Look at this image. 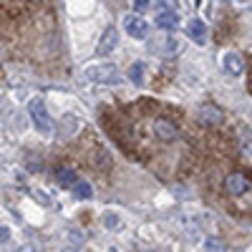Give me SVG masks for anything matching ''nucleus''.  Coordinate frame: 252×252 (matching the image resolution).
<instances>
[{
    "mask_svg": "<svg viewBox=\"0 0 252 252\" xmlns=\"http://www.w3.org/2000/svg\"><path fill=\"white\" fill-rule=\"evenodd\" d=\"M28 111H31V119H33V124L38 126L40 134H51V131H53V121H51V116H48V111H46V103L40 101V98H33V101L28 103Z\"/></svg>",
    "mask_w": 252,
    "mask_h": 252,
    "instance_id": "1",
    "label": "nucleus"
},
{
    "mask_svg": "<svg viewBox=\"0 0 252 252\" xmlns=\"http://www.w3.org/2000/svg\"><path fill=\"white\" fill-rule=\"evenodd\" d=\"M124 28L131 38H146L149 35V26H146V20L139 18V15H126L124 18Z\"/></svg>",
    "mask_w": 252,
    "mask_h": 252,
    "instance_id": "2",
    "label": "nucleus"
},
{
    "mask_svg": "<svg viewBox=\"0 0 252 252\" xmlns=\"http://www.w3.org/2000/svg\"><path fill=\"white\" fill-rule=\"evenodd\" d=\"M224 189H227V194L240 197V194H245L247 189H250V179L245 174H229L224 179Z\"/></svg>",
    "mask_w": 252,
    "mask_h": 252,
    "instance_id": "3",
    "label": "nucleus"
},
{
    "mask_svg": "<svg viewBox=\"0 0 252 252\" xmlns=\"http://www.w3.org/2000/svg\"><path fill=\"white\" fill-rule=\"evenodd\" d=\"M86 78L96 81V83H109L116 78V66H111V63H106V66H94L86 71Z\"/></svg>",
    "mask_w": 252,
    "mask_h": 252,
    "instance_id": "4",
    "label": "nucleus"
},
{
    "mask_svg": "<svg viewBox=\"0 0 252 252\" xmlns=\"http://www.w3.org/2000/svg\"><path fill=\"white\" fill-rule=\"evenodd\" d=\"M184 33H187V38H192L194 43H207V26L202 23V20H189V23L184 26Z\"/></svg>",
    "mask_w": 252,
    "mask_h": 252,
    "instance_id": "5",
    "label": "nucleus"
},
{
    "mask_svg": "<svg viewBox=\"0 0 252 252\" xmlns=\"http://www.w3.org/2000/svg\"><path fill=\"white\" fill-rule=\"evenodd\" d=\"M222 119H224V116H222V111H220L217 106H209V103H207V106L199 109V121L207 124V126H220Z\"/></svg>",
    "mask_w": 252,
    "mask_h": 252,
    "instance_id": "6",
    "label": "nucleus"
},
{
    "mask_svg": "<svg viewBox=\"0 0 252 252\" xmlns=\"http://www.w3.org/2000/svg\"><path fill=\"white\" fill-rule=\"evenodd\" d=\"M119 43V35H116V28H106V33H103L101 38V46H98V53H111Z\"/></svg>",
    "mask_w": 252,
    "mask_h": 252,
    "instance_id": "7",
    "label": "nucleus"
},
{
    "mask_svg": "<svg viewBox=\"0 0 252 252\" xmlns=\"http://www.w3.org/2000/svg\"><path fill=\"white\" fill-rule=\"evenodd\" d=\"M56 179H58L61 184H66V187H71V184L78 182V179H76V169H73V166H66V164L56 166Z\"/></svg>",
    "mask_w": 252,
    "mask_h": 252,
    "instance_id": "8",
    "label": "nucleus"
},
{
    "mask_svg": "<svg viewBox=\"0 0 252 252\" xmlns=\"http://www.w3.org/2000/svg\"><path fill=\"white\" fill-rule=\"evenodd\" d=\"M157 26L164 28V31H169L177 26V13L174 10H159L157 13Z\"/></svg>",
    "mask_w": 252,
    "mask_h": 252,
    "instance_id": "9",
    "label": "nucleus"
},
{
    "mask_svg": "<svg viewBox=\"0 0 252 252\" xmlns=\"http://www.w3.org/2000/svg\"><path fill=\"white\" fill-rule=\"evenodd\" d=\"M242 66H245V63H242V58L237 53H227L224 56V68L232 73V76H240L242 73Z\"/></svg>",
    "mask_w": 252,
    "mask_h": 252,
    "instance_id": "10",
    "label": "nucleus"
},
{
    "mask_svg": "<svg viewBox=\"0 0 252 252\" xmlns=\"http://www.w3.org/2000/svg\"><path fill=\"white\" fill-rule=\"evenodd\" d=\"M144 63H134V66H131V71H129V78L136 83V86H144Z\"/></svg>",
    "mask_w": 252,
    "mask_h": 252,
    "instance_id": "11",
    "label": "nucleus"
},
{
    "mask_svg": "<svg viewBox=\"0 0 252 252\" xmlns=\"http://www.w3.org/2000/svg\"><path fill=\"white\" fill-rule=\"evenodd\" d=\"M73 192H76L78 199H89V197H91V187H89L86 182H76V189H73Z\"/></svg>",
    "mask_w": 252,
    "mask_h": 252,
    "instance_id": "12",
    "label": "nucleus"
},
{
    "mask_svg": "<svg viewBox=\"0 0 252 252\" xmlns=\"http://www.w3.org/2000/svg\"><path fill=\"white\" fill-rule=\"evenodd\" d=\"M207 252H222V245L217 240H209L207 242Z\"/></svg>",
    "mask_w": 252,
    "mask_h": 252,
    "instance_id": "13",
    "label": "nucleus"
},
{
    "mask_svg": "<svg viewBox=\"0 0 252 252\" xmlns=\"http://www.w3.org/2000/svg\"><path fill=\"white\" fill-rule=\"evenodd\" d=\"M8 237H10V229L8 227H0V242H5Z\"/></svg>",
    "mask_w": 252,
    "mask_h": 252,
    "instance_id": "14",
    "label": "nucleus"
},
{
    "mask_svg": "<svg viewBox=\"0 0 252 252\" xmlns=\"http://www.w3.org/2000/svg\"><path fill=\"white\" fill-rule=\"evenodd\" d=\"M134 8H136V10H146V8H149V3H146V0H136Z\"/></svg>",
    "mask_w": 252,
    "mask_h": 252,
    "instance_id": "15",
    "label": "nucleus"
},
{
    "mask_svg": "<svg viewBox=\"0 0 252 252\" xmlns=\"http://www.w3.org/2000/svg\"><path fill=\"white\" fill-rule=\"evenodd\" d=\"M20 252H33V250H31V247H26V250H20Z\"/></svg>",
    "mask_w": 252,
    "mask_h": 252,
    "instance_id": "16",
    "label": "nucleus"
},
{
    "mask_svg": "<svg viewBox=\"0 0 252 252\" xmlns=\"http://www.w3.org/2000/svg\"><path fill=\"white\" fill-rule=\"evenodd\" d=\"M66 252H73V250H66Z\"/></svg>",
    "mask_w": 252,
    "mask_h": 252,
    "instance_id": "17",
    "label": "nucleus"
}]
</instances>
